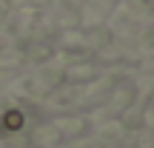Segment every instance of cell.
Segmentation results:
<instances>
[{"mask_svg":"<svg viewBox=\"0 0 154 148\" xmlns=\"http://www.w3.org/2000/svg\"><path fill=\"white\" fill-rule=\"evenodd\" d=\"M3 125L9 128V131H17V128L23 125V114H20V111H6V117H3Z\"/></svg>","mask_w":154,"mask_h":148,"instance_id":"6da1fadb","label":"cell"}]
</instances>
